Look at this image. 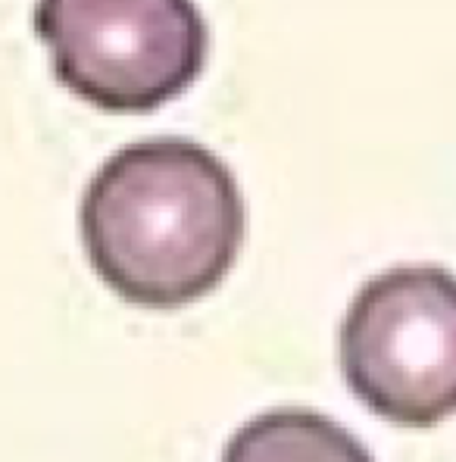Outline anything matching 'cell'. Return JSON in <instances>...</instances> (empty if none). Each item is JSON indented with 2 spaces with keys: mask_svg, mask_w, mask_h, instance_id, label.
Instances as JSON below:
<instances>
[{
  "mask_svg": "<svg viewBox=\"0 0 456 462\" xmlns=\"http://www.w3.org/2000/svg\"><path fill=\"white\" fill-rule=\"evenodd\" d=\"M81 241L104 284L138 307L207 297L244 244V197L213 151L185 138L116 151L81 200Z\"/></svg>",
  "mask_w": 456,
  "mask_h": 462,
  "instance_id": "cell-1",
  "label": "cell"
},
{
  "mask_svg": "<svg viewBox=\"0 0 456 462\" xmlns=\"http://www.w3.org/2000/svg\"><path fill=\"white\" fill-rule=\"evenodd\" d=\"M347 387L376 416L432 428L456 416V275L394 266L366 282L341 325Z\"/></svg>",
  "mask_w": 456,
  "mask_h": 462,
  "instance_id": "cell-2",
  "label": "cell"
},
{
  "mask_svg": "<svg viewBox=\"0 0 456 462\" xmlns=\"http://www.w3.org/2000/svg\"><path fill=\"white\" fill-rule=\"evenodd\" d=\"M222 462H376L335 419L312 410H272L231 434Z\"/></svg>",
  "mask_w": 456,
  "mask_h": 462,
  "instance_id": "cell-4",
  "label": "cell"
},
{
  "mask_svg": "<svg viewBox=\"0 0 456 462\" xmlns=\"http://www.w3.org/2000/svg\"><path fill=\"white\" fill-rule=\"evenodd\" d=\"M57 79L107 113H151L203 72L209 32L194 0H38Z\"/></svg>",
  "mask_w": 456,
  "mask_h": 462,
  "instance_id": "cell-3",
  "label": "cell"
}]
</instances>
